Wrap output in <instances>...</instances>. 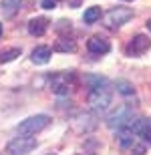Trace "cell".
Segmentation results:
<instances>
[{
  "instance_id": "obj_3",
  "label": "cell",
  "mask_w": 151,
  "mask_h": 155,
  "mask_svg": "<svg viewBox=\"0 0 151 155\" xmlns=\"http://www.w3.org/2000/svg\"><path fill=\"white\" fill-rule=\"evenodd\" d=\"M137 119L133 113V109L129 107V105H121L117 111H113L109 117H107V125L111 127V129H125V127H129L133 121Z\"/></svg>"
},
{
  "instance_id": "obj_5",
  "label": "cell",
  "mask_w": 151,
  "mask_h": 155,
  "mask_svg": "<svg viewBox=\"0 0 151 155\" xmlns=\"http://www.w3.org/2000/svg\"><path fill=\"white\" fill-rule=\"evenodd\" d=\"M36 139L28 137V135H22V137H14L10 143L6 145V151L12 155H26L32 149H36Z\"/></svg>"
},
{
  "instance_id": "obj_23",
  "label": "cell",
  "mask_w": 151,
  "mask_h": 155,
  "mask_svg": "<svg viewBox=\"0 0 151 155\" xmlns=\"http://www.w3.org/2000/svg\"><path fill=\"white\" fill-rule=\"evenodd\" d=\"M0 36H2V22H0Z\"/></svg>"
},
{
  "instance_id": "obj_6",
  "label": "cell",
  "mask_w": 151,
  "mask_h": 155,
  "mask_svg": "<svg viewBox=\"0 0 151 155\" xmlns=\"http://www.w3.org/2000/svg\"><path fill=\"white\" fill-rule=\"evenodd\" d=\"M149 48H151V38L149 36L135 35L133 38L129 40V45L125 46V52H127V57H141V54H145Z\"/></svg>"
},
{
  "instance_id": "obj_11",
  "label": "cell",
  "mask_w": 151,
  "mask_h": 155,
  "mask_svg": "<svg viewBox=\"0 0 151 155\" xmlns=\"http://www.w3.org/2000/svg\"><path fill=\"white\" fill-rule=\"evenodd\" d=\"M87 48H89V52L101 57V54H107V52L111 51V45H109V40L101 38V36H91V38L87 40Z\"/></svg>"
},
{
  "instance_id": "obj_17",
  "label": "cell",
  "mask_w": 151,
  "mask_h": 155,
  "mask_svg": "<svg viewBox=\"0 0 151 155\" xmlns=\"http://www.w3.org/2000/svg\"><path fill=\"white\" fill-rule=\"evenodd\" d=\"M115 89H117V93H121V95H125V97L135 93V87L131 85L129 81H125V79H119V81H117V83H115Z\"/></svg>"
},
{
  "instance_id": "obj_13",
  "label": "cell",
  "mask_w": 151,
  "mask_h": 155,
  "mask_svg": "<svg viewBox=\"0 0 151 155\" xmlns=\"http://www.w3.org/2000/svg\"><path fill=\"white\" fill-rule=\"evenodd\" d=\"M20 6H22V0H2L0 2V10H2L4 18H12L20 12Z\"/></svg>"
},
{
  "instance_id": "obj_20",
  "label": "cell",
  "mask_w": 151,
  "mask_h": 155,
  "mask_svg": "<svg viewBox=\"0 0 151 155\" xmlns=\"http://www.w3.org/2000/svg\"><path fill=\"white\" fill-rule=\"evenodd\" d=\"M145 151H147L145 143H137V141H135L133 147H131V155H145Z\"/></svg>"
},
{
  "instance_id": "obj_18",
  "label": "cell",
  "mask_w": 151,
  "mask_h": 155,
  "mask_svg": "<svg viewBox=\"0 0 151 155\" xmlns=\"http://www.w3.org/2000/svg\"><path fill=\"white\" fill-rule=\"evenodd\" d=\"M16 57H20V48H8V51H2L0 52V63H12Z\"/></svg>"
},
{
  "instance_id": "obj_24",
  "label": "cell",
  "mask_w": 151,
  "mask_h": 155,
  "mask_svg": "<svg viewBox=\"0 0 151 155\" xmlns=\"http://www.w3.org/2000/svg\"><path fill=\"white\" fill-rule=\"evenodd\" d=\"M125 2H131V0H125Z\"/></svg>"
},
{
  "instance_id": "obj_16",
  "label": "cell",
  "mask_w": 151,
  "mask_h": 155,
  "mask_svg": "<svg viewBox=\"0 0 151 155\" xmlns=\"http://www.w3.org/2000/svg\"><path fill=\"white\" fill-rule=\"evenodd\" d=\"M101 16H103L101 6H91V8H87V10L83 12V20L87 24H93V22H97V20H101Z\"/></svg>"
},
{
  "instance_id": "obj_21",
  "label": "cell",
  "mask_w": 151,
  "mask_h": 155,
  "mask_svg": "<svg viewBox=\"0 0 151 155\" xmlns=\"http://www.w3.org/2000/svg\"><path fill=\"white\" fill-rule=\"evenodd\" d=\"M57 6V0H42V8L44 10H52Z\"/></svg>"
},
{
  "instance_id": "obj_15",
  "label": "cell",
  "mask_w": 151,
  "mask_h": 155,
  "mask_svg": "<svg viewBox=\"0 0 151 155\" xmlns=\"http://www.w3.org/2000/svg\"><path fill=\"white\" fill-rule=\"evenodd\" d=\"M52 51H57V52H75L77 51V42L73 38L61 36V38L52 45Z\"/></svg>"
},
{
  "instance_id": "obj_14",
  "label": "cell",
  "mask_w": 151,
  "mask_h": 155,
  "mask_svg": "<svg viewBox=\"0 0 151 155\" xmlns=\"http://www.w3.org/2000/svg\"><path fill=\"white\" fill-rule=\"evenodd\" d=\"M117 141H119V145H121L123 149H131L135 143V133L129 129V127H125V129H119V131L115 133Z\"/></svg>"
},
{
  "instance_id": "obj_25",
  "label": "cell",
  "mask_w": 151,
  "mask_h": 155,
  "mask_svg": "<svg viewBox=\"0 0 151 155\" xmlns=\"http://www.w3.org/2000/svg\"><path fill=\"white\" fill-rule=\"evenodd\" d=\"M57 2H61V0H57Z\"/></svg>"
},
{
  "instance_id": "obj_12",
  "label": "cell",
  "mask_w": 151,
  "mask_h": 155,
  "mask_svg": "<svg viewBox=\"0 0 151 155\" xmlns=\"http://www.w3.org/2000/svg\"><path fill=\"white\" fill-rule=\"evenodd\" d=\"M51 57H52V48L51 46H44V45L36 46L34 51L30 52V58H32L34 64H47L51 61Z\"/></svg>"
},
{
  "instance_id": "obj_1",
  "label": "cell",
  "mask_w": 151,
  "mask_h": 155,
  "mask_svg": "<svg viewBox=\"0 0 151 155\" xmlns=\"http://www.w3.org/2000/svg\"><path fill=\"white\" fill-rule=\"evenodd\" d=\"M48 87H51V91L54 95H58V97L69 95L71 89L75 87V73L73 71H69V73H54L48 79Z\"/></svg>"
},
{
  "instance_id": "obj_19",
  "label": "cell",
  "mask_w": 151,
  "mask_h": 155,
  "mask_svg": "<svg viewBox=\"0 0 151 155\" xmlns=\"http://www.w3.org/2000/svg\"><path fill=\"white\" fill-rule=\"evenodd\" d=\"M71 20H58L57 24H54V30H57L58 35H63V32H71V28H73V26H71Z\"/></svg>"
},
{
  "instance_id": "obj_22",
  "label": "cell",
  "mask_w": 151,
  "mask_h": 155,
  "mask_svg": "<svg viewBox=\"0 0 151 155\" xmlns=\"http://www.w3.org/2000/svg\"><path fill=\"white\" fill-rule=\"evenodd\" d=\"M145 26H147V28L151 30V18H149V20H147V22H145Z\"/></svg>"
},
{
  "instance_id": "obj_9",
  "label": "cell",
  "mask_w": 151,
  "mask_h": 155,
  "mask_svg": "<svg viewBox=\"0 0 151 155\" xmlns=\"http://www.w3.org/2000/svg\"><path fill=\"white\" fill-rule=\"evenodd\" d=\"M85 83H87L89 87V93L95 91H111V81L107 79V77H101V75H87L85 77Z\"/></svg>"
},
{
  "instance_id": "obj_4",
  "label": "cell",
  "mask_w": 151,
  "mask_h": 155,
  "mask_svg": "<svg viewBox=\"0 0 151 155\" xmlns=\"http://www.w3.org/2000/svg\"><path fill=\"white\" fill-rule=\"evenodd\" d=\"M133 18V8H127V6H117V8H111L107 14H105V24L107 28H119L123 24H127L129 20Z\"/></svg>"
},
{
  "instance_id": "obj_2",
  "label": "cell",
  "mask_w": 151,
  "mask_h": 155,
  "mask_svg": "<svg viewBox=\"0 0 151 155\" xmlns=\"http://www.w3.org/2000/svg\"><path fill=\"white\" fill-rule=\"evenodd\" d=\"M48 123H51V117L44 115V113H38V115H32L28 117V119H24L18 123L16 131L20 133V135H36V133H41L42 129H47Z\"/></svg>"
},
{
  "instance_id": "obj_10",
  "label": "cell",
  "mask_w": 151,
  "mask_h": 155,
  "mask_svg": "<svg viewBox=\"0 0 151 155\" xmlns=\"http://www.w3.org/2000/svg\"><path fill=\"white\" fill-rule=\"evenodd\" d=\"M48 26H51V20L47 16H34L28 20V32L32 36H44Z\"/></svg>"
},
{
  "instance_id": "obj_7",
  "label": "cell",
  "mask_w": 151,
  "mask_h": 155,
  "mask_svg": "<svg viewBox=\"0 0 151 155\" xmlns=\"http://www.w3.org/2000/svg\"><path fill=\"white\" fill-rule=\"evenodd\" d=\"M87 103L91 105L93 111H107L111 105V91H99V93L91 91L87 97Z\"/></svg>"
},
{
  "instance_id": "obj_8",
  "label": "cell",
  "mask_w": 151,
  "mask_h": 155,
  "mask_svg": "<svg viewBox=\"0 0 151 155\" xmlns=\"http://www.w3.org/2000/svg\"><path fill=\"white\" fill-rule=\"evenodd\" d=\"M129 129L135 133V137H141L143 143H149L151 145V123L143 117H137V119L129 125Z\"/></svg>"
}]
</instances>
